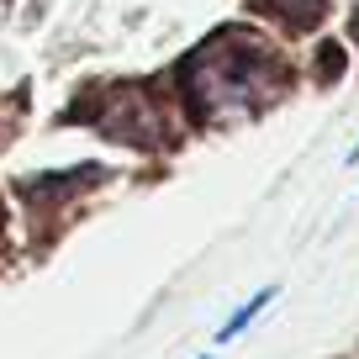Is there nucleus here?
I'll list each match as a JSON object with an SVG mask.
<instances>
[{
	"label": "nucleus",
	"instance_id": "f257e3e1",
	"mask_svg": "<svg viewBox=\"0 0 359 359\" xmlns=\"http://www.w3.org/2000/svg\"><path fill=\"white\" fill-rule=\"evenodd\" d=\"M269 74H275V64L264 48L238 32H222L191 53V64L180 69V85L206 122H227V116H243L264 101Z\"/></svg>",
	"mask_w": 359,
	"mask_h": 359
},
{
	"label": "nucleus",
	"instance_id": "f03ea898",
	"mask_svg": "<svg viewBox=\"0 0 359 359\" xmlns=\"http://www.w3.org/2000/svg\"><path fill=\"white\" fill-rule=\"evenodd\" d=\"M269 302H275V285H264V291H259V296H248V302H243V306H238V312H233V317H227V323H222V327H217V344H227V338H238V333H243V327H248V323H254V317H259V312H264V306H269Z\"/></svg>",
	"mask_w": 359,
	"mask_h": 359
},
{
	"label": "nucleus",
	"instance_id": "7ed1b4c3",
	"mask_svg": "<svg viewBox=\"0 0 359 359\" xmlns=\"http://www.w3.org/2000/svg\"><path fill=\"white\" fill-rule=\"evenodd\" d=\"M259 6L291 16V22H306V16H317V6H323V0H259Z\"/></svg>",
	"mask_w": 359,
	"mask_h": 359
},
{
	"label": "nucleus",
	"instance_id": "20e7f679",
	"mask_svg": "<svg viewBox=\"0 0 359 359\" xmlns=\"http://www.w3.org/2000/svg\"><path fill=\"white\" fill-rule=\"evenodd\" d=\"M354 154H359V148H354Z\"/></svg>",
	"mask_w": 359,
	"mask_h": 359
}]
</instances>
